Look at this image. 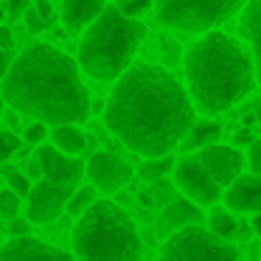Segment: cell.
<instances>
[{"label": "cell", "instance_id": "1", "mask_svg": "<svg viewBox=\"0 0 261 261\" xmlns=\"http://www.w3.org/2000/svg\"><path fill=\"white\" fill-rule=\"evenodd\" d=\"M107 129L141 158H166L197 124L188 90L158 65H132L107 98Z\"/></svg>", "mask_w": 261, "mask_h": 261}, {"label": "cell", "instance_id": "2", "mask_svg": "<svg viewBox=\"0 0 261 261\" xmlns=\"http://www.w3.org/2000/svg\"><path fill=\"white\" fill-rule=\"evenodd\" d=\"M79 70L73 57L48 42H37L14 59L0 93L14 113L48 126L85 124L93 113V101Z\"/></svg>", "mask_w": 261, "mask_h": 261}, {"label": "cell", "instance_id": "3", "mask_svg": "<svg viewBox=\"0 0 261 261\" xmlns=\"http://www.w3.org/2000/svg\"><path fill=\"white\" fill-rule=\"evenodd\" d=\"M186 82L194 107L225 113L250 96L255 76L253 54L225 31H205L186 54Z\"/></svg>", "mask_w": 261, "mask_h": 261}, {"label": "cell", "instance_id": "4", "mask_svg": "<svg viewBox=\"0 0 261 261\" xmlns=\"http://www.w3.org/2000/svg\"><path fill=\"white\" fill-rule=\"evenodd\" d=\"M146 37V25L107 6L104 14L82 34L79 68L96 82H118L132 68V57Z\"/></svg>", "mask_w": 261, "mask_h": 261}, {"label": "cell", "instance_id": "5", "mask_svg": "<svg viewBox=\"0 0 261 261\" xmlns=\"http://www.w3.org/2000/svg\"><path fill=\"white\" fill-rule=\"evenodd\" d=\"M73 255L79 261H143L135 219L113 199H96L73 225Z\"/></svg>", "mask_w": 261, "mask_h": 261}, {"label": "cell", "instance_id": "6", "mask_svg": "<svg viewBox=\"0 0 261 261\" xmlns=\"http://www.w3.org/2000/svg\"><path fill=\"white\" fill-rule=\"evenodd\" d=\"M250 0H158V17L166 29L182 34H205L244 12Z\"/></svg>", "mask_w": 261, "mask_h": 261}, {"label": "cell", "instance_id": "7", "mask_svg": "<svg viewBox=\"0 0 261 261\" xmlns=\"http://www.w3.org/2000/svg\"><path fill=\"white\" fill-rule=\"evenodd\" d=\"M158 261H242V253L211 227L188 225L166 236Z\"/></svg>", "mask_w": 261, "mask_h": 261}, {"label": "cell", "instance_id": "8", "mask_svg": "<svg viewBox=\"0 0 261 261\" xmlns=\"http://www.w3.org/2000/svg\"><path fill=\"white\" fill-rule=\"evenodd\" d=\"M171 177H174L177 191L194 205H216L225 194V188L208 174L199 158H180Z\"/></svg>", "mask_w": 261, "mask_h": 261}, {"label": "cell", "instance_id": "9", "mask_svg": "<svg viewBox=\"0 0 261 261\" xmlns=\"http://www.w3.org/2000/svg\"><path fill=\"white\" fill-rule=\"evenodd\" d=\"M73 191H76L73 186H62V182L45 180V177L37 180L29 194V211H25L31 225H51V222H57L68 211Z\"/></svg>", "mask_w": 261, "mask_h": 261}, {"label": "cell", "instance_id": "10", "mask_svg": "<svg viewBox=\"0 0 261 261\" xmlns=\"http://www.w3.org/2000/svg\"><path fill=\"white\" fill-rule=\"evenodd\" d=\"M87 180L96 191L115 194L135 180V169L115 152H93L87 160Z\"/></svg>", "mask_w": 261, "mask_h": 261}, {"label": "cell", "instance_id": "11", "mask_svg": "<svg viewBox=\"0 0 261 261\" xmlns=\"http://www.w3.org/2000/svg\"><path fill=\"white\" fill-rule=\"evenodd\" d=\"M197 158L202 160V166L208 169V174L214 177L222 188H227L233 180H239V177L244 174V163H247V158L242 154V149L227 146V143L205 146Z\"/></svg>", "mask_w": 261, "mask_h": 261}, {"label": "cell", "instance_id": "12", "mask_svg": "<svg viewBox=\"0 0 261 261\" xmlns=\"http://www.w3.org/2000/svg\"><path fill=\"white\" fill-rule=\"evenodd\" d=\"M37 163L42 169V177L54 182H62V186H79L82 177H87V163H82L73 154L59 152L57 146H37Z\"/></svg>", "mask_w": 261, "mask_h": 261}, {"label": "cell", "instance_id": "13", "mask_svg": "<svg viewBox=\"0 0 261 261\" xmlns=\"http://www.w3.org/2000/svg\"><path fill=\"white\" fill-rule=\"evenodd\" d=\"M0 261H79V258L62 247H54V244L40 242L34 236H23V239H12L0 247Z\"/></svg>", "mask_w": 261, "mask_h": 261}, {"label": "cell", "instance_id": "14", "mask_svg": "<svg viewBox=\"0 0 261 261\" xmlns=\"http://www.w3.org/2000/svg\"><path fill=\"white\" fill-rule=\"evenodd\" d=\"M222 202L233 214H261V174L247 171L239 180H233L222 194Z\"/></svg>", "mask_w": 261, "mask_h": 261}, {"label": "cell", "instance_id": "15", "mask_svg": "<svg viewBox=\"0 0 261 261\" xmlns=\"http://www.w3.org/2000/svg\"><path fill=\"white\" fill-rule=\"evenodd\" d=\"M107 0H62V23L73 34H85L104 14Z\"/></svg>", "mask_w": 261, "mask_h": 261}, {"label": "cell", "instance_id": "16", "mask_svg": "<svg viewBox=\"0 0 261 261\" xmlns=\"http://www.w3.org/2000/svg\"><path fill=\"white\" fill-rule=\"evenodd\" d=\"M199 222H202L199 205L188 202V199L182 197V199H177V202H171L169 208L160 214V219H158V233H160V236H171V233L180 230V227L199 225Z\"/></svg>", "mask_w": 261, "mask_h": 261}, {"label": "cell", "instance_id": "17", "mask_svg": "<svg viewBox=\"0 0 261 261\" xmlns=\"http://www.w3.org/2000/svg\"><path fill=\"white\" fill-rule=\"evenodd\" d=\"M242 37L247 40L250 54H253V62H255V76L261 82V0H250L242 12Z\"/></svg>", "mask_w": 261, "mask_h": 261}, {"label": "cell", "instance_id": "18", "mask_svg": "<svg viewBox=\"0 0 261 261\" xmlns=\"http://www.w3.org/2000/svg\"><path fill=\"white\" fill-rule=\"evenodd\" d=\"M51 143L59 152L79 158V154H85V149L90 146V138H87V132L82 129L79 124H62V126H54L51 129Z\"/></svg>", "mask_w": 261, "mask_h": 261}, {"label": "cell", "instance_id": "19", "mask_svg": "<svg viewBox=\"0 0 261 261\" xmlns=\"http://www.w3.org/2000/svg\"><path fill=\"white\" fill-rule=\"evenodd\" d=\"M219 138H222V126L216 121H197L188 132V138L182 141V149L186 152H202L205 146L219 143Z\"/></svg>", "mask_w": 261, "mask_h": 261}, {"label": "cell", "instance_id": "20", "mask_svg": "<svg viewBox=\"0 0 261 261\" xmlns=\"http://www.w3.org/2000/svg\"><path fill=\"white\" fill-rule=\"evenodd\" d=\"M208 227L216 233V236H222V239H227V242H230V239L239 233L236 214H233V211H227V208H216V211H211V216H208Z\"/></svg>", "mask_w": 261, "mask_h": 261}, {"label": "cell", "instance_id": "21", "mask_svg": "<svg viewBox=\"0 0 261 261\" xmlns=\"http://www.w3.org/2000/svg\"><path fill=\"white\" fill-rule=\"evenodd\" d=\"M174 166L177 160L171 158V154H166V158H143L141 163V177L143 180H163L166 174H174Z\"/></svg>", "mask_w": 261, "mask_h": 261}, {"label": "cell", "instance_id": "22", "mask_svg": "<svg viewBox=\"0 0 261 261\" xmlns=\"http://www.w3.org/2000/svg\"><path fill=\"white\" fill-rule=\"evenodd\" d=\"M93 202H96V188H93V186L76 188L73 197H70V202H68V214H73L76 219H79V216L85 214V211L90 208Z\"/></svg>", "mask_w": 261, "mask_h": 261}, {"label": "cell", "instance_id": "23", "mask_svg": "<svg viewBox=\"0 0 261 261\" xmlns=\"http://www.w3.org/2000/svg\"><path fill=\"white\" fill-rule=\"evenodd\" d=\"M20 143L23 141H20L12 129H0V163H6L9 158H14L17 149H20Z\"/></svg>", "mask_w": 261, "mask_h": 261}, {"label": "cell", "instance_id": "24", "mask_svg": "<svg viewBox=\"0 0 261 261\" xmlns=\"http://www.w3.org/2000/svg\"><path fill=\"white\" fill-rule=\"evenodd\" d=\"M115 6H118L121 14H126L129 20H138L152 9V0H118Z\"/></svg>", "mask_w": 261, "mask_h": 261}, {"label": "cell", "instance_id": "25", "mask_svg": "<svg viewBox=\"0 0 261 261\" xmlns=\"http://www.w3.org/2000/svg\"><path fill=\"white\" fill-rule=\"evenodd\" d=\"M45 138H51V129H48V124H42V121H34V124H29L23 129V141L31 143V146H42Z\"/></svg>", "mask_w": 261, "mask_h": 261}, {"label": "cell", "instance_id": "26", "mask_svg": "<svg viewBox=\"0 0 261 261\" xmlns=\"http://www.w3.org/2000/svg\"><path fill=\"white\" fill-rule=\"evenodd\" d=\"M6 182H9V188H12L17 197H29L31 188H34V182H31L29 174H23V171H9V174H6Z\"/></svg>", "mask_w": 261, "mask_h": 261}, {"label": "cell", "instance_id": "27", "mask_svg": "<svg viewBox=\"0 0 261 261\" xmlns=\"http://www.w3.org/2000/svg\"><path fill=\"white\" fill-rule=\"evenodd\" d=\"M20 199H23V197H17L12 188H0V214L12 216V219H14L17 211H20Z\"/></svg>", "mask_w": 261, "mask_h": 261}, {"label": "cell", "instance_id": "28", "mask_svg": "<svg viewBox=\"0 0 261 261\" xmlns=\"http://www.w3.org/2000/svg\"><path fill=\"white\" fill-rule=\"evenodd\" d=\"M23 20H25V31H29V34H42V31L48 29V23L40 17V12H37L34 6H31L29 12H25V17H23Z\"/></svg>", "mask_w": 261, "mask_h": 261}, {"label": "cell", "instance_id": "29", "mask_svg": "<svg viewBox=\"0 0 261 261\" xmlns=\"http://www.w3.org/2000/svg\"><path fill=\"white\" fill-rule=\"evenodd\" d=\"M3 3H6V14H9L12 20L25 17V12L34 6V0H3Z\"/></svg>", "mask_w": 261, "mask_h": 261}, {"label": "cell", "instance_id": "30", "mask_svg": "<svg viewBox=\"0 0 261 261\" xmlns=\"http://www.w3.org/2000/svg\"><path fill=\"white\" fill-rule=\"evenodd\" d=\"M9 233H12L14 239H23L31 233V219L29 216H14L12 222H9Z\"/></svg>", "mask_w": 261, "mask_h": 261}, {"label": "cell", "instance_id": "31", "mask_svg": "<svg viewBox=\"0 0 261 261\" xmlns=\"http://www.w3.org/2000/svg\"><path fill=\"white\" fill-rule=\"evenodd\" d=\"M247 166H250V171L253 174H261V138L250 146V152H247Z\"/></svg>", "mask_w": 261, "mask_h": 261}, {"label": "cell", "instance_id": "32", "mask_svg": "<svg viewBox=\"0 0 261 261\" xmlns=\"http://www.w3.org/2000/svg\"><path fill=\"white\" fill-rule=\"evenodd\" d=\"M14 59H17V57H12V54H9V48H0V85H3V79L9 76Z\"/></svg>", "mask_w": 261, "mask_h": 261}, {"label": "cell", "instance_id": "33", "mask_svg": "<svg viewBox=\"0 0 261 261\" xmlns=\"http://www.w3.org/2000/svg\"><path fill=\"white\" fill-rule=\"evenodd\" d=\"M34 9L40 12V17L45 20V23H51V20H54V6H51V0H34Z\"/></svg>", "mask_w": 261, "mask_h": 261}, {"label": "cell", "instance_id": "34", "mask_svg": "<svg viewBox=\"0 0 261 261\" xmlns=\"http://www.w3.org/2000/svg\"><path fill=\"white\" fill-rule=\"evenodd\" d=\"M244 143H247V146H253V143H255V135L250 129H239L236 138H233V146H244Z\"/></svg>", "mask_w": 261, "mask_h": 261}, {"label": "cell", "instance_id": "35", "mask_svg": "<svg viewBox=\"0 0 261 261\" xmlns=\"http://www.w3.org/2000/svg\"><path fill=\"white\" fill-rule=\"evenodd\" d=\"M163 51H166V62H174V59L180 57V48H177L174 40H166L163 42Z\"/></svg>", "mask_w": 261, "mask_h": 261}, {"label": "cell", "instance_id": "36", "mask_svg": "<svg viewBox=\"0 0 261 261\" xmlns=\"http://www.w3.org/2000/svg\"><path fill=\"white\" fill-rule=\"evenodd\" d=\"M40 174H42V169H40V163H37V158H34L29 163V177H37V180H40Z\"/></svg>", "mask_w": 261, "mask_h": 261}, {"label": "cell", "instance_id": "37", "mask_svg": "<svg viewBox=\"0 0 261 261\" xmlns=\"http://www.w3.org/2000/svg\"><path fill=\"white\" fill-rule=\"evenodd\" d=\"M0 42H3V45L12 42V34H9V29H3V25H0Z\"/></svg>", "mask_w": 261, "mask_h": 261}, {"label": "cell", "instance_id": "38", "mask_svg": "<svg viewBox=\"0 0 261 261\" xmlns=\"http://www.w3.org/2000/svg\"><path fill=\"white\" fill-rule=\"evenodd\" d=\"M253 233H255V236H261V214L253 216Z\"/></svg>", "mask_w": 261, "mask_h": 261}, {"label": "cell", "instance_id": "39", "mask_svg": "<svg viewBox=\"0 0 261 261\" xmlns=\"http://www.w3.org/2000/svg\"><path fill=\"white\" fill-rule=\"evenodd\" d=\"M253 118L261 121V98H258V101H253Z\"/></svg>", "mask_w": 261, "mask_h": 261}, {"label": "cell", "instance_id": "40", "mask_svg": "<svg viewBox=\"0 0 261 261\" xmlns=\"http://www.w3.org/2000/svg\"><path fill=\"white\" fill-rule=\"evenodd\" d=\"M3 17H6V3L0 0V25H3Z\"/></svg>", "mask_w": 261, "mask_h": 261}, {"label": "cell", "instance_id": "41", "mask_svg": "<svg viewBox=\"0 0 261 261\" xmlns=\"http://www.w3.org/2000/svg\"><path fill=\"white\" fill-rule=\"evenodd\" d=\"M3 113H6V98H3V93H0V118H3Z\"/></svg>", "mask_w": 261, "mask_h": 261}]
</instances>
